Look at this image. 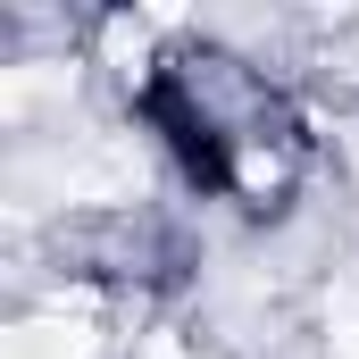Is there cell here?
Wrapping results in <instances>:
<instances>
[{
  "instance_id": "obj_1",
  "label": "cell",
  "mask_w": 359,
  "mask_h": 359,
  "mask_svg": "<svg viewBox=\"0 0 359 359\" xmlns=\"http://www.w3.org/2000/svg\"><path fill=\"white\" fill-rule=\"evenodd\" d=\"M134 359H209V351H201L192 334H176V326H151V343H142Z\"/></svg>"
}]
</instances>
